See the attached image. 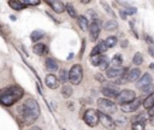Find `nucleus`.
Segmentation results:
<instances>
[{"instance_id":"43","label":"nucleus","mask_w":154,"mask_h":130,"mask_svg":"<svg viewBox=\"0 0 154 130\" xmlns=\"http://www.w3.org/2000/svg\"><path fill=\"white\" fill-rule=\"evenodd\" d=\"M89 2H90L89 0H87V1H82V4H89Z\"/></svg>"},{"instance_id":"20","label":"nucleus","mask_w":154,"mask_h":130,"mask_svg":"<svg viewBox=\"0 0 154 130\" xmlns=\"http://www.w3.org/2000/svg\"><path fill=\"white\" fill-rule=\"evenodd\" d=\"M103 28H105V30H107V31H113V30H116V29L118 28V23H117V20H114V19H109V20H107V22L105 23Z\"/></svg>"},{"instance_id":"15","label":"nucleus","mask_w":154,"mask_h":130,"mask_svg":"<svg viewBox=\"0 0 154 130\" xmlns=\"http://www.w3.org/2000/svg\"><path fill=\"white\" fill-rule=\"evenodd\" d=\"M106 51H107V46L105 45V41H101V42H99V43L93 48V51H91L90 55L102 54V53H103V52H106Z\"/></svg>"},{"instance_id":"23","label":"nucleus","mask_w":154,"mask_h":130,"mask_svg":"<svg viewBox=\"0 0 154 130\" xmlns=\"http://www.w3.org/2000/svg\"><path fill=\"white\" fill-rule=\"evenodd\" d=\"M122 63H123V58H122L120 54H116V55L112 58V60H111L112 67H117V69L122 66Z\"/></svg>"},{"instance_id":"7","label":"nucleus","mask_w":154,"mask_h":130,"mask_svg":"<svg viewBox=\"0 0 154 130\" xmlns=\"http://www.w3.org/2000/svg\"><path fill=\"white\" fill-rule=\"evenodd\" d=\"M142 104V99L140 98H136L134 101H131V102H128V104H124V105H120V110L123 111V112H126V113H130V112H134V111H136L138 107H140V105Z\"/></svg>"},{"instance_id":"5","label":"nucleus","mask_w":154,"mask_h":130,"mask_svg":"<svg viewBox=\"0 0 154 130\" xmlns=\"http://www.w3.org/2000/svg\"><path fill=\"white\" fill-rule=\"evenodd\" d=\"M83 77V70L82 66L79 64H75L72 65V67L69 71V81L72 84H79Z\"/></svg>"},{"instance_id":"17","label":"nucleus","mask_w":154,"mask_h":130,"mask_svg":"<svg viewBox=\"0 0 154 130\" xmlns=\"http://www.w3.org/2000/svg\"><path fill=\"white\" fill-rule=\"evenodd\" d=\"M32 52L37 55H43V54L47 53V46L45 43H36L32 47Z\"/></svg>"},{"instance_id":"13","label":"nucleus","mask_w":154,"mask_h":130,"mask_svg":"<svg viewBox=\"0 0 154 130\" xmlns=\"http://www.w3.org/2000/svg\"><path fill=\"white\" fill-rule=\"evenodd\" d=\"M47 4L51 6V8H53L54 12L57 13H61L66 10V6L64 5L63 1H47Z\"/></svg>"},{"instance_id":"38","label":"nucleus","mask_w":154,"mask_h":130,"mask_svg":"<svg viewBox=\"0 0 154 130\" xmlns=\"http://www.w3.org/2000/svg\"><path fill=\"white\" fill-rule=\"evenodd\" d=\"M149 123H150V125H154V112L149 116Z\"/></svg>"},{"instance_id":"4","label":"nucleus","mask_w":154,"mask_h":130,"mask_svg":"<svg viewBox=\"0 0 154 130\" xmlns=\"http://www.w3.org/2000/svg\"><path fill=\"white\" fill-rule=\"evenodd\" d=\"M83 120L85 122V124H88L89 126L94 128L99 124L100 122V117H99V111L94 110V108H88L84 114H83Z\"/></svg>"},{"instance_id":"29","label":"nucleus","mask_w":154,"mask_h":130,"mask_svg":"<svg viewBox=\"0 0 154 130\" xmlns=\"http://www.w3.org/2000/svg\"><path fill=\"white\" fill-rule=\"evenodd\" d=\"M66 11H67V13L70 14V17H72V18H78V17H77V12H76V10L73 8V6H72L71 4H67V5H66Z\"/></svg>"},{"instance_id":"8","label":"nucleus","mask_w":154,"mask_h":130,"mask_svg":"<svg viewBox=\"0 0 154 130\" xmlns=\"http://www.w3.org/2000/svg\"><path fill=\"white\" fill-rule=\"evenodd\" d=\"M101 93L105 95V96H107V98H118V95H119V89L117 88V87H114L113 84H106V85H103L102 88H101Z\"/></svg>"},{"instance_id":"33","label":"nucleus","mask_w":154,"mask_h":130,"mask_svg":"<svg viewBox=\"0 0 154 130\" xmlns=\"http://www.w3.org/2000/svg\"><path fill=\"white\" fill-rule=\"evenodd\" d=\"M67 78H69L67 71H66V70H60V71H59V79H60L61 82H66Z\"/></svg>"},{"instance_id":"30","label":"nucleus","mask_w":154,"mask_h":130,"mask_svg":"<svg viewBox=\"0 0 154 130\" xmlns=\"http://www.w3.org/2000/svg\"><path fill=\"white\" fill-rule=\"evenodd\" d=\"M146 126V122H137V123H132L131 130H144Z\"/></svg>"},{"instance_id":"18","label":"nucleus","mask_w":154,"mask_h":130,"mask_svg":"<svg viewBox=\"0 0 154 130\" xmlns=\"http://www.w3.org/2000/svg\"><path fill=\"white\" fill-rule=\"evenodd\" d=\"M77 22H78V25H79V28H81L82 30H84V31H85V30H89L90 24H89L88 18H87L85 16H78Z\"/></svg>"},{"instance_id":"11","label":"nucleus","mask_w":154,"mask_h":130,"mask_svg":"<svg viewBox=\"0 0 154 130\" xmlns=\"http://www.w3.org/2000/svg\"><path fill=\"white\" fill-rule=\"evenodd\" d=\"M100 30H101V28H100V23H99L97 20H93L91 24H90V26H89V35H90L91 41H95V40L99 37V35H100Z\"/></svg>"},{"instance_id":"12","label":"nucleus","mask_w":154,"mask_h":130,"mask_svg":"<svg viewBox=\"0 0 154 130\" xmlns=\"http://www.w3.org/2000/svg\"><path fill=\"white\" fill-rule=\"evenodd\" d=\"M45 83H46V85H47L48 88H51V89H57V88H58L59 79L57 78L55 75L48 73V75L46 76V78H45Z\"/></svg>"},{"instance_id":"35","label":"nucleus","mask_w":154,"mask_h":130,"mask_svg":"<svg viewBox=\"0 0 154 130\" xmlns=\"http://www.w3.org/2000/svg\"><path fill=\"white\" fill-rule=\"evenodd\" d=\"M24 6L26 5H38L40 4V0H19Z\"/></svg>"},{"instance_id":"27","label":"nucleus","mask_w":154,"mask_h":130,"mask_svg":"<svg viewBox=\"0 0 154 130\" xmlns=\"http://www.w3.org/2000/svg\"><path fill=\"white\" fill-rule=\"evenodd\" d=\"M105 45L107 46V48H112L117 45V37L116 36H108L106 40H105Z\"/></svg>"},{"instance_id":"37","label":"nucleus","mask_w":154,"mask_h":130,"mask_svg":"<svg viewBox=\"0 0 154 130\" xmlns=\"http://www.w3.org/2000/svg\"><path fill=\"white\" fill-rule=\"evenodd\" d=\"M95 78H96V79H99L100 82H102V81L105 79V78L102 77V75H101V73H96V75H95Z\"/></svg>"},{"instance_id":"26","label":"nucleus","mask_w":154,"mask_h":130,"mask_svg":"<svg viewBox=\"0 0 154 130\" xmlns=\"http://www.w3.org/2000/svg\"><path fill=\"white\" fill-rule=\"evenodd\" d=\"M8 5H10V7H12L16 11H19V10L24 8V5L19 0H11V1H8Z\"/></svg>"},{"instance_id":"6","label":"nucleus","mask_w":154,"mask_h":130,"mask_svg":"<svg viewBox=\"0 0 154 130\" xmlns=\"http://www.w3.org/2000/svg\"><path fill=\"white\" fill-rule=\"evenodd\" d=\"M136 99V94L134 90H129V89H124L119 93L118 98H117V101L118 104L120 105H124V104H128V102H131Z\"/></svg>"},{"instance_id":"16","label":"nucleus","mask_w":154,"mask_h":130,"mask_svg":"<svg viewBox=\"0 0 154 130\" xmlns=\"http://www.w3.org/2000/svg\"><path fill=\"white\" fill-rule=\"evenodd\" d=\"M141 78V71L140 69H132L128 73V81L129 82H136Z\"/></svg>"},{"instance_id":"1","label":"nucleus","mask_w":154,"mask_h":130,"mask_svg":"<svg viewBox=\"0 0 154 130\" xmlns=\"http://www.w3.org/2000/svg\"><path fill=\"white\" fill-rule=\"evenodd\" d=\"M18 112L25 124H31L37 119L40 114V106L36 100L30 98L18 107Z\"/></svg>"},{"instance_id":"40","label":"nucleus","mask_w":154,"mask_h":130,"mask_svg":"<svg viewBox=\"0 0 154 130\" xmlns=\"http://www.w3.org/2000/svg\"><path fill=\"white\" fill-rule=\"evenodd\" d=\"M120 16H122V18H123V19H125V17H126V14H125L123 11H120Z\"/></svg>"},{"instance_id":"39","label":"nucleus","mask_w":154,"mask_h":130,"mask_svg":"<svg viewBox=\"0 0 154 130\" xmlns=\"http://www.w3.org/2000/svg\"><path fill=\"white\" fill-rule=\"evenodd\" d=\"M148 52L150 53L152 57H154V49H153V47H149V48H148Z\"/></svg>"},{"instance_id":"2","label":"nucleus","mask_w":154,"mask_h":130,"mask_svg":"<svg viewBox=\"0 0 154 130\" xmlns=\"http://www.w3.org/2000/svg\"><path fill=\"white\" fill-rule=\"evenodd\" d=\"M24 94V90L18 85H10L0 89V102L4 106H11L17 102Z\"/></svg>"},{"instance_id":"9","label":"nucleus","mask_w":154,"mask_h":130,"mask_svg":"<svg viewBox=\"0 0 154 130\" xmlns=\"http://www.w3.org/2000/svg\"><path fill=\"white\" fill-rule=\"evenodd\" d=\"M99 117H100V123L108 130H113L116 128V122L108 116V114H105L102 112L99 111Z\"/></svg>"},{"instance_id":"32","label":"nucleus","mask_w":154,"mask_h":130,"mask_svg":"<svg viewBox=\"0 0 154 130\" xmlns=\"http://www.w3.org/2000/svg\"><path fill=\"white\" fill-rule=\"evenodd\" d=\"M146 119H147L146 113H144V112H141V113H138L136 117H134L132 122H134V123H137V122H146Z\"/></svg>"},{"instance_id":"19","label":"nucleus","mask_w":154,"mask_h":130,"mask_svg":"<svg viewBox=\"0 0 154 130\" xmlns=\"http://www.w3.org/2000/svg\"><path fill=\"white\" fill-rule=\"evenodd\" d=\"M143 107L146 110H152L154 107V93L149 94L144 100H143Z\"/></svg>"},{"instance_id":"21","label":"nucleus","mask_w":154,"mask_h":130,"mask_svg":"<svg viewBox=\"0 0 154 130\" xmlns=\"http://www.w3.org/2000/svg\"><path fill=\"white\" fill-rule=\"evenodd\" d=\"M43 36H45V31H43V30H34V31L31 32V35H30L31 41H34V42H37V41L41 40Z\"/></svg>"},{"instance_id":"42","label":"nucleus","mask_w":154,"mask_h":130,"mask_svg":"<svg viewBox=\"0 0 154 130\" xmlns=\"http://www.w3.org/2000/svg\"><path fill=\"white\" fill-rule=\"evenodd\" d=\"M149 67H150V69L154 71V64H150V65H149Z\"/></svg>"},{"instance_id":"36","label":"nucleus","mask_w":154,"mask_h":130,"mask_svg":"<svg viewBox=\"0 0 154 130\" xmlns=\"http://www.w3.org/2000/svg\"><path fill=\"white\" fill-rule=\"evenodd\" d=\"M124 11H125V14H135L136 13V8L135 7H126Z\"/></svg>"},{"instance_id":"28","label":"nucleus","mask_w":154,"mask_h":130,"mask_svg":"<svg viewBox=\"0 0 154 130\" xmlns=\"http://www.w3.org/2000/svg\"><path fill=\"white\" fill-rule=\"evenodd\" d=\"M132 63H134L135 65H141V64L143 63V58H142V54H141L140 52L135 53V55H134V58H132Z\"/></svg>"},{"instance_id":"25","label":"nucleus","mask_w":154,"mask_h":130,"mask_svg":"<svg viewBox=\"0 0 154 130\" xmlns=\"http://www.w3.org/2000/svg\"><path fill=\"white\" fill-rule=\"evenodd\" d=\"M61 95H63L65 99L70 98V96L72 95V87H71V85H67V84L63 85V88H61Z\"/></svg>"},{"instance_id":"3","label":"nucleus","mask_w":154,"mask_h":130,"mask_svg":"<svg viewBox=\"0 0 154 130\" xmlns=\"http://www.w3.org/2000/svg\"><path fill=\"white\" fill-rule=\"evenodd\" d=\"M97 107H99L100 112H102V113H105V114H108V116L116 113V111H117L116 104H114L113 101L106 99V98H100V99H97Z\"/></svg>"},{"instance_id":"14","label":"nucleus","mask_w":154,"mask_h":130,"mask_svg":"<svg viewBox=\"0 0 154 130\" xmlns=\"http://www.w3.org/2000/svg\"><path fill=\"white\" fill-rule=\"evenodd\" d=\"M148 84H152V76H150V73L147 72L143 76H141V78L137 81V88L142 89L143 87H146Z\"/></svg>"},{"instance_id":"22","label":"nucleus","mask_w":154,"mask_h":130,"mask_svg":"<svg viewBox=\"0 0 154 130\" xmlns=\"http://www.w3.org/2000/svg\"><path fill=\"white\" fill-rule=\"evenodd\" d=\"M46 66H47V69L51 70V71L58 70V63H57V60H54V59H52V58H47V59H46Z\"/></svg>"},{"instance_id":"10","label":"nucleus","mask_w":154,"mask_h":130,"mask_svg":"<svg viewBox=\"0 0 154 130\" xmlns=\"http://www.w3.org/2000/svg\"><path fill=\"white\" fill-rule=\"evenodd\" d=\"M129 70L126 67H109L106 71V76L108 78H120L124 73H126Z\"/></svg>"},{"instance_id":"34","label":"nucleus","mask_w":154,"mask_h":130,"mask_svg":"<svg viewBox=\"0 0 154 130\" xmlns=\"http://www.w3.org/2000/svg\"><path fill=\"white\" fill-rule=\"evenodd\" d=\"M141 90H142L143 93H146V94H152V93H154V84H153V83H152V84H148V85L143 87Z\"/></svg>"},{"instance_id":"31","label":"nucleus","mask_w":154,"mask_h":130,"mask_svg":"<svg viewBox=\"0 0 154 130\" xmlns=\"http://www.w3.org/2000/svg\"><path fill=\"white\" fill-rule=\"evenodd\" d=\"M108 64H109V60H108V58L105 55L103 59H102V61H101V64L99 65V67H100L101 70H106V71H107V70L109 69V67H108Z\"/></svg>"},{"instance_id":"41","label":"nucleus","mask_w":154,"mask_h":130,"mask_svg":"<svg viewBox=\"0 0 154 130\" xmlns=\"http://www.w3.org/2000/svg\"><path fill=\"white\" fill-rule=\"evenodd\" d=\"M30 130H42V129H41V128H38V126H32Z\"/></svg>"},{"instance_id":"24","label":"nucleus","mask_w":154,"mask_h":130,"mask_svg":"<svg viewBox=\"0 0 154 130\" xmlns=\"http://www.w3.org/2000/svg\"><path fill=\"white\" fill-rule=\"evenodd\" d=\"M103 57L105 55H102V54H96V55H90V63L94 65V66H99L100 64H101V61H102V59H103Z\"/></svg>"}]
</instances>
